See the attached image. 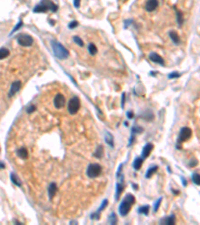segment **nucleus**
I'll use <instances>...</instances> for the list:
<instances>
[{
	"instance_id": "nucleus-1",
	"label": "nucleus",
	"mask_w": 200,
	"mask_h": 225,
	"mask_svg": "<svg viewBox=\"0 0 200 225\" xmlns=\"http://www.w3.org/2000/svg\"><path fill=\"white\" fill-rule=\"evenodd\" d=\"M135 203V197L133 196L132 194H127L126 196L124 197L123 201L120 203L119 205V213L120 215L122 216H126L128 213H129L130 209H131V206Z\"/></svg>"
},
{
	"instance_id": "nucleus-2",
	"label": "nucleus",
	"mask_w": 200,
	"mask_h": 225,
	"mask_svg": "<svg viewBox=\"0 0 200 225\" xmlns=\"http://www.w3.org/2000/svg\"><path fill=\"white\" fill-rule=\"evenodd\" d=\"M57 9H58V6L53 3L52 1H50V0H42L41 3H39L38 5L35 6V8L33 9V12L45 13L48 10H51L52 12H56Z\"/></svg>"
},
{
	"instance_id": "nucleus-3",
	"label": "nucleus",
	"mask_w": 200,
	"mask_h": 225,
	"mask_svg": "<svg viewBox=\"0 0 200 225\" xmlns=\"http://www.w3.org/2000/svg\"><path fill=\"white\" fill-rule=\"evenodd\" d=\"M51 45H52L53 52H54L55 56L59 59H66L69 55V52L66 48L62 45L61 43L57 42L56 40H52L51 41Z\"/></svg>"
},
{
	"instance_id": "nucleus-4",
	"label": "nucleus",
	"mask_w": 200,
	"mask_h": 225,
	"mask_svg": "<svg viewBox=\"0 0 200 225\" xmlns=\"http://www.w3.org/2000/svg\"><path fill=\"white\" fill-rule=\"evenodd\" d=\"M101 166L97 163H91L89 164V166L87 167L86 174L89 178H96L100 175L101 173Z\"/></svg>"
},
{
	"instance_id": "nucleus-5",
	"label": "nucleus",
	"mask_w": 200,
	"mask_h": 225,
	"mask_svg": "<svg viewBox=\"0 0 200 225\" xmlns=\"http://www.w3.org/2000/svg\"><path fill=\"white\" fill-rule=\"evenodd\" d=\"M80 108V100L78 97H73L68 102V112L70 114H76Z\"/></svg>"
},
{
	"instance_id": "nucleus-6",
	"label": "nucleus",
	"mask_w": 200,
	"mask_h": 225,
	"mask_svg": "<svg viewBox=\"0 0 200 225\" xmlns=\"http://www.w3.org/2000/svg\"><path fill=\"white\" fill-rule=\"evenodd\" d=\"M17 39H18V43L24 47L31 46L34 42V39L28 34H20Z\"/></svg>"
},
{
	"instance_id": "nucleus-7",
	"label": "nucleus",
	"mask_w": 200,
	"mask_h": 225,
	"mask_svg": "<svg viewBox=\"0 0 200 225\" xmlns=\"http://www.w3.org/2000/svg\"><path fill=\"white\" fill-rule=\"evenodd\" d=\"M191 135H192V131H191L190 128H188V127L181 128L180 132H179L178 141H179V142H184V141L188 140V139L190 138Z\"/></svg>"
},
{
	"instance_id": "nucleus-8",
	"label": "nucleus",
	"mask_w": 200,
	"mask_h": 225,
	"mask_svg": "<svg viewBox=\"0 0 200 225\" xmlns=\"http://www.w3.org/2000/svg\"><path fill=\"white\" fill-rule=\"evenodd\" d=\"M117 178H120V182L116 183V194H115V198H116V199H119V197H120L121 193H122L123 190H124L125 185L123 184V181H124L123 175L120 174V175H119V176L117 177Z\"/></svg>"
},
{
	"instance_id": "nucleus-9",
	"label": "nucleus",
	"mask_w": 200,
	"mask_h": 225,
	"mask_svg": "<svg viewBox=\"0 0 200 225\" xmlns=\"http://www.w3.org/2000/svg\"><path fill=\"white\" fill-rule=\"evenodd\" d=\"M53 102H54V106L57 109H60V108H62L65 105L66 100H65V97L62 94H57L54 97V101Z\"/></svg>"
},
{
	"instance_id": "nucleus-10",
	"label": "nucleus",
	"mask_w": 200,
	"mask_h": 225,
	"mask_svg": "<svg viewBox=\"0 0 200 225\" xmlns=\"http://www.w3.org/2000/svg\"><path fill=\"white\" fill-rule=\"evenodd\" d=\"M149 59L154 63H158L160 65H164V60L160 55H158L157 53L152 52L149 54Z\"/></svg>"
},
{
	"instance_id": "nucleus-11",
	"label": "nucleus",
	"mask_w": 200,
	"mask_h": 225,
	"mask_svg": "<svg viewBox=\"0 0 200 225\" xmlns=\"http://www.w3.org/2000/svg\"><path fill=\"white\" fill-rule=\"evenodd\" d=\"M20 88H21V82H20V81H14V82L11 84L9 96H13L15 93H17V92L20 90Z\"/></svg>"
},
{
	"instance_id": "nucleus-12",
	"label": "nucleus",
	"mask_w": 200,
	"mask_h": 225,
	"mask_svg": "<svg viewBox=\"0 0 200 225\" xmlns=\"http://www.w3.org/2000/svg\"><path fill=\"white\" fill-rule=\"evenodd\" d=\"M158 7V0H148L146 2V10L152 12Z\"/></svg>"
},
{
	"instance_id": "nucleus-13",
	"label": "nucleus",
	"mask_w": 200,
	"mask_h": 225,
	"mask_svg": "<svg viewBox=\"0 0 200 225\" xmlns=\"http://www.w3.org/2000/svg\"><path fill=\"white\" fill-rule=\"evenodd\" d=\"M107 204H108V200L107 199L103 200V202H102V204H101V206L99 207V209H98L95 213L91 214V219H99V213L101 212V211L104 210V208L107 206Z\"/></svg>"
},
{
	"instance_id": "nucleus-14",
	"label": "nucleus",
	"mask_w": 200,
	"mask_h": 225,
	"mask_svg": "<svg viewBox=\"0 0 200 225\" xmlns=\"http://www.w3.org/2000/svg\"><path fill=\"white\" fill-rule=\"evenodd\" d=\"M152 149H153V145H152L151 143H147V144H146L144 147H143V149H142V158L143 159L147 158V157L150 155V153H151Z\"/></svg>"
},
{
	"instance_id": "nucleus-15",
	"label": "nucleus",
	"mask_w": 200,
	"mask_h": 225,
	"mask_svg": "<svg viewBox=\"0 0 200 225\" xmlns=\"http://www.w3.org/2000/svg\"><path fill=\"white\" fill-rule=\"evenodd\" d=\"M175 223V216L174 214H171L170 216L166 218H163V219L160 220V224H167V225H171Z\"/></svg>"
},
{
	"instance_id": "nucleus-16",
	"label": "nucleus",
	"mask_w": 200,
	"mask_h": 225,
	"mask_svg": "<svg viewBox=\"0 0 200 225\" xmlns=\"http://www.w3.org/2000/svg\"><path fill=\"white\" fill-rule=\"evenodd\" d=\"M57 192V185L55 183H51L48 187V195H49V198L52 199V197L55 195V193Z\"/></svg>"
},
{
	"instance_id": "nucleus-17",
	"label": "nucleus",
	"mask_w": 200,
	"mask_h": 225,
	"mask_svg": "<svg viewBox=\"0 0 200 225\" xmlns=\"http://www.w3.org/2000/svg\"><path fill=\"white\" fill-rule=\"evenodd\" d=\"M169 36H170V38H171V40L173 41V43L176 44V45L179 44V42H180V39H179V35H178V33H177L176 31H170Z\"/></svg>"
},
{
	"instance_id": "nucleus-18",
	"label": "nucleus",
	"mask_w": 200,
	"mask_h": 225,
	"mask_svg": "<svg viewBox=\"0 0 200 225\" xmlns=\"http://www.w3.org/2000/svg\"><path fill=\"white\" fill-rule=\"evenodd\" d=\"M142 163H143V158L142 157H137L135 158V160L133 162V168L135 169L136 171L139 170L142 166Z\"/></svg>"
},
{
	"instance_id": "nucleus-19",
	"label": "nucleus",
	"mask_w": 200,
	"mask_h": 225,
	"mask_svg": "<svg viewBox=\"0 0 200 225\" xmlns=\"http://www.w3.org/2000/svg\"><path fill=\"white\" fill-rule=\"evenodd\" d=\"M157 169H158V166H156V165H153V166H151L150 168H148V170L146 171L145 177H146V178H150V177H151L152 175H153L154 173L156 172Z\"/></svg>"
},
{
	"instance_id": "nucleus-20",
	"label": "nucleus",
	"mask_w": 200,
	"mask_h": 225,
	"mask_svg": "<svg viewBox=\"0 0 200 225\" xmlns=\"http://www.w3.org/2000/svg\"><path fill=\"white\" fill-rule=\"evenodd\" d=\"M17 154H18V156L22 159H26L28 157V151L25 147L20 148L18 151H17Z\"/></svg>"
},
{
	"instance_id": "nucleus-21",
	"label": "nucleus",
	"mask_w": 200,
	"mask_h": 225,
	"mask_svg": "<svg viewBox=\"0 0 200 225\" xmlns=\"http://www.w3.org/2000/svg\"><path fill=\"white\" fill-rule=\"evenodd\" d=\"M105 141H106V143L109 144L111 147H113V146H114L113 136H112V134L109 133V132H106V135H105Z\"/></svg>"
},
{
	"instance_id": "nucleus-22",
	"label": "nucleus",
	"mask_w": 200,
	"mask_h": 225,
	"mask_svg": "<svg viewBox=\"0 0 200 225\" xmlns=\"http://www.w3.org/2000/svg\"><path fill=\"white\" fill-rule=\"evenodd\" d=\"M9 54H10V52L7 48H4V47L0 48V60L4 59V58H6L7 56H9Z\"/></svg>"
},
{
	"instance_id": "nucleus-23",
	"label": "nucleus",
	"mask_w": 200,
	"mask_h": 225,
	"mask_svg": "<svg viewBox=\"0 0 200 225\" xmlns=\"http://www.w3.org/2000/svg\"><path fill=\"white\" fill-rule=\"evenodd\" d=\"M149 210H150L149 205H144V206L139 207L138 213H140V214H144V215H148V213H149Z\"/></svg>"
},
{
	"instance_id": "nucleus-24",
	"label": "nucleus",
	"mask_w": 200,
	"mask_h": 225,
	"mask_svg": "<svg viewBox=\"0 0 200 225\" xmlns=\"http://www.w3.org/2000/svg\"><path fill=\"white\" fill-rule=\"evenodd\" d=\"M11 181L13 182V183L15 184V185H17V186H21L22 184H21V181L18 179V177H17V175L16 174H14V173H11Z\"/></svg>"
},
{
	"instance_id": "nucleus-25",
	"label": "nucleus",
	"mask_w": 200,
	"mask_h": 225,
	"mask_svg": "<svg viewBox=\"0 0 200 225\" xmlns=\"http://www.w3.org/2000/svg\"><path fill=\"white\" fill-rule=\"evenodd\" d=\"M94 156L96 157V158H101V157L103 156V146H98L97 149H96V151L94 152Z\"/></svg>"
},
{
	"instance_id": "nucleus-26",
	"label": "nucleus",
	"mask_w": 200,
	"mask_h": 225,
	"mask_svg": "<svg viewBox=\"0 0 200 225\" xmlns=\"http://www.w3.org/2000/svg\"><path fill=\"white\" fill-rule=\"evenodd\" d=\"M88 51H89V53L91 54V55H95L96 53H97V47L95 46V44H93V43H90L89 44V46H88Z\"/></svg>"
},
{
	"instance_id": "nucleus-27",
	"label": "nucleus",
	"mask_w": 200,
	"mask_h": 225,
	"mask_svg": "<svg viewBox=\"0 0 200 225\" xmlns=\"http://www.w3.org/2000/svg\"><path fill=\"white\" fill-rule=\"evenodd\" d=\"M108 222L110 224H116L117 223V217H116L115 213H111V215L108 218Z\"/></svg>"
},
{
	"instance_id": "nucleus-28",
	"label": "nucleus",
	"mask_w": 200,
	"mask_h": 225,
	"mask_svg": "<svg viewBox=\"0 0 200 225\" xmlns=\"http://www.w3.org/2000/svg\"><path fill=\"white\" fill-rule=\"evenodd\" d=\"M192 181L194 184H196V185H199L200 184V178H199V174L198 173H194L192 176Z\"/></svg>"
},
{
	"instance_id": "nucleus-29",
	"label": "nucleus",
	"mask_w": 200,
	"mask_h": 225,
	"mask_svg": "<svg viewBox=\"0 0 200 225\" xmlns=\"http://www.w3.org/2000/svg\"><path fill=\"white\" fill-rule=\"evenodd\" d=\"M74 42H75L76 44H78L80 47H83L84 46V42L82 41V39L80 37H78V36H74Z\"/></svg>"
},
{
	"instance_id": "nucleus-30",
	"label": "nucleus",
	"mask_w": 200,
	"mask_h": 225,
	"mask_svg": "<svg viewBox=\"0 0 200 225\" xmlns=\"http://www.w3.org/2000/svg\"><path fill=\"white\" fill-rule=\"evenodd\" d=\"M161 201H162V198L160 197L156 202H155V204H154V211H155V212H156V211H158L159 206H160V204H161Z\"/></svg>"
},
{
	"instance_id": "nucleus-31",
	"label": "nucleus",
	"mask_w": 200,
	"mask_h": 225,
	"mask_svg": "<svg viewBox=\"0 0 200 225\" xmlns=\"http://www.w3.org/2000/svg\"><path fill=\"white\" fill-rule=\"evenodd\" d=\"M177 21H178L179 26L182 25V23H183V18H182V14H181V12H179V11H177Z\"/></svg>"
},
{
	"instance_id": "nucleus-32",
	"label": "nucleus",
	"mask_w": 200,
	"mask_h": 225,
	"mask_svg": "<svg viewBox=\"0 0 200 225\" xmlns=\"http://www.w3.org/2000/svg\"><path fill=\"white\" fill-rule=\"evenodd\" d=\"M143 129L141 127H133L131 130V133L133 134H136V133H140V132H142Z\"/></svg>"
},
{
	"instance_id": "nucleus-33",
	"label": "nucleus",
	"mask_w": 200,
	"mask_h": 225,
	"mask_svg": "<svg viewBox=\"0 0 200 225\" xmlns=\"http://www.w3.org/2000/svg\"><path fill=\"white\" fill-rule=\"evenodd\" d=\"M179 76H180V74H179V73H176V72H174V73L169 74V75H168V78H170V79H171V78H178Z\"/></svg>"
},
{
	"instance_id": "nucleus-34",
	"label": "nucleus",
	"mask_w": 200,
	"mask_h": 225,
	"mask_svg": "<svg viewBox=\"0 0 200 225\" xmlns=\"http://www.w3.org/2000/svg\"><path fill=\"white\" fill-rule=\"evenodd\" d=\"M35 110V106L34 105H29V107H27V109H26V111H27V113H32L33 111Z\"/></svg>"
},
{
	"instance_id": "nucleus-35",
	"label": "nucleus",
	"mask_w": 200,
	"mask_h": 225,
	"mask_svg": "<svg viewBox=\"0 0 200 225\" xmlns=\"http://www.w3.org/2000/svg\"><path fill=\"white\" fill-rule=\"evenodd\" d=\"M77 25H78V22H77V21H72V22H71V23L68 25V27H69L70 29H73V28H75V27L77 26Z\"/></svg>"
},
{
	"instance_id": "nucleus-36",
	"label": "nucleus",
	"mask_w": 200,
	"mask_h": 225,
	"mask_svg": "<svg viewBox=\"0 0 200 225\" xmlns=\"http://www.w3.org/2000/svg\"><path fill=\"white\" fill-rule=\"evenodd\" d=\"M21 26H22V21H20L19 23L17 24V25L14 27V29H13V30H12V33H13V32H15V31H17V30H18V29H19V28H20V27H21Z\"/></svg>"
},
{
	"instance_id": "nucleus-37",
	"label": "nucleus",
	"mask_w": 200,
	"mask_h": 225,
	"mask_svg": "<svg viewBox=\"0 0 200 225\" xmlns=\"http://www.w3.org/2000/svg\"><path fill=\"white\" fill-rule=\"evenodd\" d=\"M127 117H128L129 119H132V118L134 117V113H133L132 111H128V112H127Z\"/></svg>"
},
{
	"instance_id": "nucleus-38",
	"label": "nucleus",
	"mask_w": 200,
	"mask_h": 225,
	"mask_svg": "<svg viewBox=\"0 0 200 225\" xmlns=\"http://www.w3.org/2000/svg\"><path fill=\"white\" fill-rule=\"evenodd\" d=\"M74 6L76 8H78L80 6V0H74Z\"/></svg>"
},
{
	"instance_id": "nucleus-39",
	"label": "nucleus",
	"mask_w": 200,
	"mask_h": 225,
	"mask_svg": "<svg viewBox=\"0 0 200 225\" xmlns=\"http://www.w3.org/2000/svg\"><path fill=\"white\" fill-rule=\"evenodd\" d=\"M124 102H125V94L123 93L122 94V102H121L122 103V107H124Z\"/></svg>"
},
{
	"instance_id": "nucleus-40",
	"label": "nucleus",
	"mask_w": 200,
	"mask_h": 225,
	"mask_svg": "<svg viewBox=\"0 0 200 225\" xmlns=\"http://www.w3.org/2000/svg\"><path fill=\"white\" fill-rule=\"evenodd\" d=\"M3 168H5V164L0 162V169H3Z\"/></svg>"
},
{
	"instance_id": "nucleus-41",
	"label": "nucleus",
	"mask_w": 200,
	"mask_h": 225,
	"mask_svg": "<svg viewBox=\"0 0 200 225\" xmlns=\"http://www.w3.org/2000/svg\"><path fill=\"white\" fill-rule=\"evenodd\" d=\"M181 179H182V181H183V185H184V186H186V185H187V182H186V180L184 179L183 177H181Z\"/></svg>"
},
{
	"instance_id": "nucleus-42",
	"label": "nucleus",
	"mask_w": 200,
	"mask_h": 225,
	"mask_svg": "<svg viewBox=\"0 0 200 225\" xmlns=\"http://www.w3.org/2000/svg\"><path fill=\"white\" fill-rule=\"evenodd\" d=\"M132 185H133L134 189H137V185H136V184H132Z\"/></svg>"
}]
</instances>
